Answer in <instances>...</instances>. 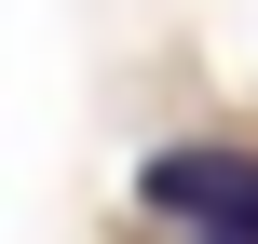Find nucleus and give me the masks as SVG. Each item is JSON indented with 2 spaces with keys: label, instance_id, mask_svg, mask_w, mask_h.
I'll return each instance as SVG.
<instances>
[{
  "label": "nucleus",
  "instance_id": "obj_1",
  "mask_svg": "<svg viewBox=\"0 0 258 244\" xmlns=\"http://www.w3.org/2000/svg\"><path fill=\"white\" fill-rule=\"evenodd\" d=\"M245 177H258V149H218V136H190V149H150V163H136V204H150V217H218Z\"/></svg>",
  "mask_w": 258,
  "mask_h": 244
},
{
  "label": "nucleus",
  "instance_id": "obj_2",
  "mask_svg": "<svg viewBox=\"0 0 258 244\" xmlns=\"http://www.w3.org/2000/svg\"><path fill=\"white\" fill-rule=\"evenodd\" d=\"M190 244H258V177L231 190V204H218V217H190Z\"/></svg>",
  "mask_w": 258,
  "mask_h": 244
}]
</instances>
